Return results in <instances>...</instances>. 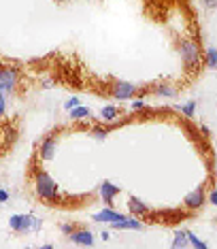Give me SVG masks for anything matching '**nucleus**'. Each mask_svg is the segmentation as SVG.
Returning a JSON list of instances; mask_svg holds the SVG:
<instances>
[{"instance_id": "nucleus-1", "label": "nucleus", "mask_w": 217, "mask_h": 249, "mask_svg": "<svg viewBox=\"0 0 217 249\" xmlns=\"http://www.w3.org/2000/svg\"><path fill=\"white\" fill-rule=\"evenodd\" d=\"M34 188H36V194L47 202H58L60 200V188L54 179L49 177L45 171H38L34 175Z\"/></svg>"}, {"instance_id": "nucleus-2", "label": "nucleus", "mask_w": 217, "mask_h": 249, "mask_svg": "<svg viewBox=\"0 0 217 249\" xmlns=\"http://www.w3.org/2000/svg\"><path fill=\"white\" fill-rule=\"evenodd\" d=\"M9 226L11 230L24 234V232H38L43 228V222L38 217H34V215H11Z\"/></svg>"}, {"instance_id": "nucleus-3", "label": "nucleus", "mask_w": 217, "mask_h": 249, "mask_svg": "<svg viewBox=\"0 0 217 249\" xmlns=\"http://www.w3.org/2000/svg\"><path fill=\"white\" fill-rule=\"evenodd\" d=\"M179 53L187 69H196L200 64V47H198L196 41H183L179 47Z\"/></svg>"}, {"instance_id": "nucleus-4", "label": "nucleus", "mask_w": 217, "mask_h": 249, "mask_svg": "<svg viewBox=\"0 0 217 249\" xmlns=\"http://www.w3.org/2000/svg\"><path fill=\"white\" fill-rule=\"evenodd\" d=\"M139 92H141V88L134 86V83H130V81H119L117 79V81H113V86H111V96L115 100H130Z\"/></svg>"}, {"instance_id": "nucleus-5", "label": "nucleus", "mask_w": 217, "mask_h": 249, "mask_svg": "<svg viewBox=\"0 0 217 249\" xmlns=\"http://www.w3.org/2000/svg\"><path fill=\"white\" fill-rule=\"evenodd\" d=\"M204 202H207V192H204V185H198V188H194L192 192H187L185 198H183V205H185V209H190V211H196V209H200Z\"/></svg>"}, {"instance_id": "nucleus-6", "label": "nucleus", "mask_w": 217, "mask_h": 249, "mask_svg": "<svg viewBox=\"0 0 217 249\" xmlns=\"http://www.w3.org/2000/svg\"><path fill=\"white\" fill-rule=\"evenodd\" d=\"M17 86V71L11 66H2L0 69V92L2 94H11Z\"/></svg>"}, {"instance_id": "nucleus-7", "label": "nucleus", "mask_w": 217, "mask_h": 249, "mask_svg": "<svg viewBox=\"0 0 217 249\" xmlns=\"http://www.w3.org/2000/svg\"><path fill=\"white\" fill-rule=\"evenodd\" d=\"M55 151H58V139L54 137V134H49V137H45L41 141V149H38V156L43 158V160H54Z\"/></svg>"}, {"instance_id": "nucleus-8", "label": "nucleus", "mask_w": 217, "mask_h": 249, "mask_svg": "<svg viewBox=\"0 0 217 249\" xmlns=\"http://www.w3.org/2000/svg\"><path fill=\"white\" fill-rule=\"evenodd\" d=\"M126 215L124 213H119V211H115V209H111V207H107V209H102L100 213H96L94 215V222H98V224H115V222H119V219H124Z\"/></svg>"}, {"instance_id": "nucleus-9", "label": "nucleus", "mask_w": 217, "mask_h": 249, "mask_svg": "<svg viewBox=\"0 0 217 249\" xmlns=\"http://www.w3.org/2000/svg\"><path fill=\"white\" fill-rule=\"evenodd\" d=\"M68 239H71L72 243H77V245H83V247H92L94 245V234L90 230H85V228H81V230H72L71 234H68Z\"/></svg>"}, {"instance_id": "nucleus-10", "label": "nucleus", "mask_w": 217, "mask_h": 249, "mask_svg": "<svg viewBox=\"0 0 217 249\" xmlns=\"http://www.w3.org/2000/svg\"><path fill=\"white\" fill-rule=\"evenodd\" d=\"M117 194H119V188L115 183H111V181H105V183L100 185V200L105 202L107 207H111V202L115 200Z\"/></svg>"}, {"instance_id": "nucleus-11", "label": "nucleus", "mask_w": 217, "mask_h": 249, "mask_svg": "<svg viewBox=\"0 0 217 249\" xmlns=\"http://www.w3.org/2000/svg\"><path fill=\"white\" fill-rule=\"evenodd\" d=\"M143 226L145 224L132 215V217H124V219H119V222L111 224V228H115V230H143Z\"/></svg>"}, {"instance_id": "nucleus-12", "label": "nucleus", "mask_w": 217, "mask_h": 249, "mask_svg": "<svg viewBox=\"0 0 217 249\" xmlns=\"http://www.w3.org/2000/svg\"><path fill=\"white\" fill-rule=\"evenodd\" d=\"M128 209H130V215H134V217H143V215H149V207H147L143 200H139L136 196H130Z\"/></svg>"}, {"instance_id": "nucleus-13", "label": "nucleus", "mask_w": 217, "mask_h": 249, "mask_svg": "<svg viewBox=\"0 0 217 249\" xmlns=\"http://www.w3.org/2000/svg\"><path fill=\"white\" fill-rule=\"evenodd\" d=\"M117 115H119V111H117L115 105H107V107H102V111H100V120L108 122V124L113 120H117Z\"/></svg>"}, {"instance_id": "nucleus-14", "label": "nucleus", "mask_w": 217, "mask_h": 249, "mask_svg": "<svg viewBox=\"0 0 217 249\" xmlns=\"http://www.w3.org/2000/svg\"><path fill=\"white\" fill-rule=\"evenodd\" d=\"M170 245H173L175 249H177V247L181 249V247H187V245H190V241H187V230H177Z\"/></svg>"}, {"instance_id": "nucleus-15", "label": "nucleus", "mask_w": 217, "mask_h": 249, "mask_svg": "<svg viewBox=\"0 0 217 249\" xmlns=\"http://www.w3.org/2000/svg\"><path fill=\"white\" fill-rule=\"evenodd\" d=\"M153 92H156L158 96H162V98H173V96H177V88H173V86H158V88H153Z\"/></svg>"}, {"instance_id": "nucleus-16", "label": "nucleus", "mask_w": 217, "mask_h": 249, "mask_svg": "<svg viewBox=\"0 0 217 249\" xmlns=\"http://www.w3.org/2000/svg\"><path fill=\"white\" fill-rule=\"evenodd\" d=\"M90 115V109L88 107H75V109H71V120H85V117Z\"/></svg>"}, {"instance_id": "nucleus-17", "label": "nucleus", "mask_w": 217, "mask_h": 249, "mask_svg": "<svg viewBox=\"0 0 217 249\" xmlns=\"http://www.w3.org/2000/svg\"><path fill=\"white\" fill-rule=\"evenodd\" d=\"M207 66L209 69H217V49L215 47L207 49Z\"/></svg>"}, {"instance_id": "nucleus-18", "label": "nucleus", "mask_w": 217, "mask_h": 249, "mask_svg": "<svg viewBox=\"0 0 217 249\" xmlns=\"http://www.w3.org/2000/svg\"><path fill=\"white\" fill-rule=\"evenodd\" d=\"M187 241H190V245H192V247H198V249H207V243L198 239V236L194 234V232H187Z\"/></svg>"}, {"instance_id": "nucleus-19", "label": "nucleus", "mask_w": 217, "mask_h": 249, "mask_svg": "<svg viewBox=\"0 0 217 249\" xmlns=\"http://www.w3.org/2000/svg\"><path fill=\"white\" fill-rule=\"evenodd\" d=\"M179 111L183 113L185 117H194V111H196V103H194V100H190V103L181 105V107H179Z\"/></svg>"}, {"instance_id": "nucleus-20", "label": "nucleus", "mask_w": 217, "mask_h": 249, "mask_svg": "<svg viewBox=\"0 0 217 249\" xmlns=\"http://www.w3.org/2000/svg\"><path fill=\"white\" fill-rule=\"evenodd\" d=\"M107 132H108V130H107V128H102V126H98V128H94V130H92L94 139H98V141H105V139H107Z\"/></svg>"}, {"instance_id": "nucleus-21", "label": "nucleus", "mask_w": 217, "mask_h": 249, "mask_svg": "<svg viewBox=\"0 0 217 249\" xmlns=\"http://www.w3.org/2000/svg\"><path fill=\"white\" fill-rule=\"evenodd\" d=\"M79 105H81V100H79V98H68L64 103V109L71 111V109H75V107H79Z\"/></svg>"}, {"instance_id": "nucleus-22", "label": "nucleus", "mask_w": 217, "mask_h": 249, "mask_svg": "<svg viewBox=\"0 0 217 249\" xmlns=\"http://www.w3.org/2000/svg\"><path fill=\"white\" fill-rule=\"evenodd\" d=\"M145 109H147V105L143 100H134L132 103V111H145Z\"/></svg>"}, {"instance_id": "nucleus-23", "label": "nucleus", "mask_w": 217, "mask_h": 249, "mask_svg": "<svg viewBox=\"0 0 217 249\" xmlns=\"http://www.w3.org/2000/svg\"><path fill=\"white\" fill-rule=\"evenodd\" d=\"M60 230L64 232V234H71V232L75 230V226H71V224H62V226H60Z\"/></svg>"}, {"instance_id": "nucleus-24", "label": "nucleus", "mask_w": 217, "mask_h": 249, "mask_svg": "<svg viewBox=\"0 0 217 249\" xmlns=\"http://www.w3.org/2000/svg\"><path fill=\"white\" fill-rule=\"evenodd\" d=\"M9 198H11V194H9V192H7V190H2V188H0V202H7V200H9Z\"/></svg>"}, {"instance_id": "nucleus-25", "label": "nucleus", "mask_w": 217, "mask_h": 249, "mask_svg": "<svg viewBox=\"0 0 217 249\" xmlns=\"http://www.w3.org/2000/svg\"><path fill=\"white\" fill-rule=\"evenodd\" d=\"M207 200H211V205H215V207H217V190L211 192V196L207 198Z\"/></svg>"}, {"instance_id": "nucleus-26", "label": "nucleus", "mask_w": 217, "mask_h": 249, "mask_svg": "<svg viewBox=\"0 0 217 249\" xmlns=\"http://www.w3.org/2000/svg\"><path fill=\"white\" fill-rule=\"evenodd\" d=\"M4 107H7V100H0V117L4 115Z\"/></svg>"}, {"instance_id": "nucleus-27", "label": "nucleus", "mask_w": 217, "mask_h": 249, "mask_svg": "<svg viewBox=\"0 0 217 249\" xmlns=\"http://www.w3.org/2000/svg\"><path fill=\"white\" fill-rule=\"evenodd\" d=\"M207 7H217V0H202Z\"/></svg>"}, {"instance_id": "nucleus-28", "label": "nucleus", "mask_w": 217, "mask_h": 249, "mask_svg": "<svg viewBox=\"0 0 217 249\" xmlns=\"http://www.w3.org/2000/svg\"><path fill=\"white\" fill-rule=\"evenodd\" d=\"M100 239L102 241H108V239H111V234H108V232H100Z\"/></svg>"}, {"instance_id": "nucleus-29", "label": "nucleus", "mask_w": 217, "mask_h": 249, "mask_svg": "<svg viewBox=\"0 0 217 249\" xmlns=\"http://www.w3.org/2000/svg\"><path fill=\"white\" fill-rule=\"evenodd\" d=\"M55 2H66V0H55Z\"/></svg>"}, {"instance_id": "nucleus-30", "label": "nucleus", "mask_w": 217, "mask_h": 249, "mask_svg": "<svg viewBox=\"0 0 217 249\" xmlns=\"http://www.w3.org/2000/svg\"><path fill=\"white\" fill-rule=\"evenodd\" d=\"M0 205H2V202H0Z\"/></svg>"}]
</instances>
